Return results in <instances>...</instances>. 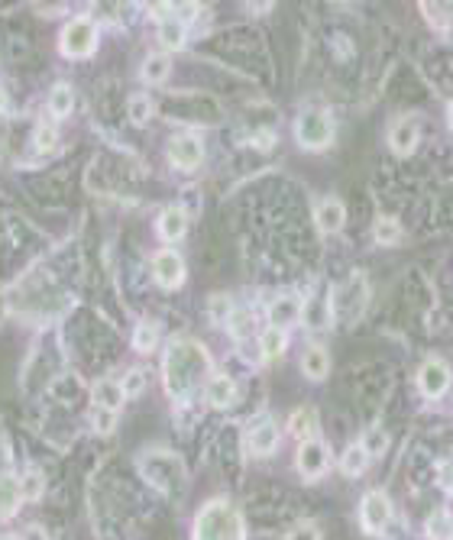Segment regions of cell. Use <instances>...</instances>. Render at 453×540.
I'll return each instance as SVG.
<instances>
[{
    "label": "cell",
    "instance_id": "obj_38",
    "mask_svg": "<svg viewBox=\"0 0 453 540\" xmlns=\"http://www.w3.org/2000/svg\"><path fill=\"white\" fill-rule=\"evenodd\" d=\"M285 540H321V531H318V524H314V521H301V524H295L292 531H288Z\"/></svg>",
    "mask_w": 453,
    "mask_h": 540
},
{
    "label": "cell",
    "instance_id": "obj_8",
    "mask_svg": "<svg viewBox=\"0 0 453 540\" xmlns=\"http://www.w3.org/2000/svg\"><path fill=\"white\" fill-rule=\"evenodd\" d=\"M450 385H453V372L444 359H437V356L424 359L418 369V392L431 401H441L450 392Z\"/></svg>",
    "mask_w": 453,
    "mask_h": 540
},
{
    "label": "cell",
    "instance_id": "obj_34",
    "mask_svg": "<svg viewBox=\"0 0 453 540\" xmlns=\"http://www.w3.org/2000/svg\"><path fill=\"white\" fill-rule=\"evenodd\" d=\"M56 143H59V133H56V127L52 123H39L36 127V152H49V149H56Z\"/></svg>",
    "mask_w": 453,
    "mask_h": 540
},
{
    "label": "cell",
    "instance_id": "obj_27",
    "mask_svg": "<svg viewBox=\"0 0 453 540\" xmlns=\"http://www.w3.org/2000/svg\"><path fill=\"white\" fill-rule=\"evenodd\" d=\"M169 68H172L169 55H162V52L149 55V59L143 62V81L146 85H162V81L169 78Z\"/></svg>",
    "mask_w": 453,
    "mask_h": 540
},
{
    "label": "cell",
    "instance_id": "obj_18",
    "mask_svg": "<svg viewBox=\"0 0 453 540\" xmlns=\"http://www.w3.org/2000/svg\"><path fill=\"white\" fill-rule=\"evenodd\" d=\"M301 308H305V304H301L295 295H282V298H276L269 304V324L285 330L288 324L301 321Z\"/></svg>",
    "mask_w": 453,
    "mask_h": 540
},
{
    "label": "cell",
    "instance_id": "obj_20",
    "mask_svg": "<svg viewBox=\"0 0 453 540\" xmlns=\"http://www.w3.org/2000/svg\"><path fill=\"white\" fill-rule=\"evenodd\" d=\"M369 460H373V456L366 453V447L360 440L356 443H350L347 450H343V456H340V469H343V476L347 479H360L366 469H369Z\"/></svg>",
    "mask_w": 453,
    "mask_h": 540
},
{
    "label": "cell",
    "instance_id": "obj_23",
    "mask_svg": "<svg viewBox=\"0 0 453 540\" xmlns=\"http://www.w3.org/2000/svg\"><path fill=\"white\" fill-rule=\"evenodd\" d=\"M288 431H292L298 440H311V437H318V411H314V408H298V411H292V421H288Z\"/></svg>",
    "mask_w": 453,
    "mask_h": 540
},
{
    "label": "cell",
    "instance_id": "obj_5",
    "mask_svg": "<svg viewBox=\"0 0 453 540\" xmlns=\"http://www.w3.org/2000/svg\"><path fill=\"white\" fill-rule=\"evenodd\" d=\"M94 49H98V23L91 17H75L59 36V52L65 59H88Z\"/></svg>",
    "mask_w": 453,
    "mask_h": 540
},
{
    "label": "cell",
    "instance_id": "obj_31",
    "mask_svg": "<svg viewBox=\"0 0 453 540\" xmlns=\"http://www.w3.org/2000/svg\"><path fill=\"white\" fill-rule=\"evenodd\" d=\"M428 537L431 540H450L453 537V518L447 508H437L428 518Z\"/></svg>",
    "mask_w": 453,
    "mask_h": 540
},
{
    "label": "cell",
    "instance_id": "obj_37",
    "mask_svg": "<svg viewBox=\"0 0 453 540\" xmlns=\"http://www.w3.org/2000/svg\"><path fill=\"white\" fill-rule=\"evenodd\" d=\"M208 308H211V317H214V321H230V317H233V301L227 298V295H214L211 301H208Z\"/></svg>",
    "mask_w": 453,
    "mask_h": 540
},
{
    "label": "cell",
    "instance_id": "obj_22",
    "mask_svg": "<svg viewBox=\"0 0 453 540\" xmlns=\"http://www.w3.org/2000/svg\"><path fill=\"white\" fill-rule=\"evenodd\" d=\"M123 385L120 382H114V379H101L98 385H94V408H107V411H120V405H123Z\"/></svg>",
    "mask_w": 453,
    "mask_h": 540
},
{
    "label": "cell",
    "instance_id": "obj_42",
    "mask_svg": "<svg viewBox=\"0 0 453 540\" xmlns=\"http://www.w3.org/2000/svg\"><path fill=\"white\" fill-rule=\"evenodd\" d=\"M0 540H20V537H13V534H7V537H0Z\"/></svg>",
    "mask_w": 453,
    "mask_h": 540
},
{
    "label": "cell",
    "instance_id": "obj_4",
    "mask_svg": "<svg viewBox=\"0 0 453 540\" xmlns=\"http://www.w3.org/2000/svg\"><path fill=\"white\" fill-rule=\"evenodd\" d=\"M334 136H337V127H334L331 110L308 107V110H301V114L295 117V140H298L301 149L321 152V149H327L334 143Z\"/></svg>",
    "mask_w": 453,
    "mask_h": 540
},
{
    "label": "cell",
    "instance_id": "obj_9",
    "mask_svg": "<svg viewBox=\"0 0 453 540\" xmlns=\"http://www.w3.org/2000/svg\"><path fill=\"white\" fill-rule=\"evenodd\" d=\"M295 466L305 479H321L327 469H331V450H327V443L321 437L301 440L295 453Z\"/></svg>",
    "mask_w": 453,
    "mask_h": 540
},
{
    "label": "cell",
    "instance_id": "obj_3",
    "mask_svg": "<svg viewBox=\"0 0 453 540\" xmlns=\"http://www.w3.org/2000/svg\"><path fill=\"white\" fill-rule=\"evenodd\" d=\"M140 473L146 476L149 486H156L162 495H169V498H178L185 492V482H188L185 463L169 450H146L140 456Z\"/></svg>",
    "mask_w": 453,
    "mask_h": 540
},
{
    "label": "cell",
    "instance_id": "obj_36",
    "mask_svg": "<svg viewBox=\"0 0 453 540\" xmlns=\"http://www.w3.org/2000/svg\"><path fill=\"white\" fill-rule=\"evenodd\" d=\"M114 424H117V414H114V411H107V408H94V411H91V427H94L98 434H111Z\"/></svg>",
    "mask_w": 453,
    "mask_h": 540
},
{
    "label": "cell",
    "instance_id": "obj_12",
    "mask_svg": "<svg viewBox=\"0 0 453 540\" xmlns=\"http://www.w3.org/2000/svg\"><path fill=\"white\" fill-rule=\"evenodd\" d=\"M279 424L272 418H259L250 431H246V450H250L253 456H269L276 453L279 447Z\"/></svg>",
    "mask_w": 453,
    "mask_h": 540
},
{
    "label": "cell",
    "instance_id": "obj_14",
    "mask_svg": "<svg viewBox=\"0 0 453 540\" xmlns=\"http://www.w3.org/2000/svg\"><path fill=\"white\" fill-rule=\"evenodd\" d=\"M331 317H334L331 295H314V298L305 301V308H301V324H305L308 330L331 327Z\"/></svg>",
    "mask_w": 453,
    "mask_h": 540
},
{
    "label": "cell",
    "instance_id": "obj_41",
    "mask_svg": "<svg viewBox=\"0 0 453 540\" xmlns=\"http://www.w3.org/2000/svg\"><path fill=\"white\" fill-rule=\"evenodd\" d=\"M447 123H450V130H453V98H450V104H447Z\"/></svg>",
    "mask_w": 453,
    "mask_h": 540
},
{
    "label": "cell",
    "instance_id": "obj_29",
    "mask_svg": "<svg viewBox=\"0 0 453 540\" xmlns=\"http://www.w3.org/2000/svg\"><path fill=\"white\" fill-rule=\"evenodd\" d=\"M373 237H376V243H382V246H392V243L402 240V224H398L395 217L382 214V217H376V224H373Z\"/></svg>",
    "mask_w": 453,
    "mask_h": 540
},
{
    "label": "cell",
    "instance_id": "obj_35",
    "mask_svg": "<svg viewBox=\"0 0 453 540\" xmlns=\"http://www.w3.org/2000/svg\"><path fill=\"white\" fill-rule=\"evenodd\" d=\"M123 395H127V398H136V395H140L143 389H146V372L143 369H130L127 372V376H123Z\"/></svg>",
    "mask_w": 453,
    "mask_h": 540
},
{
    "label": "cell",
    "instance_id": "obj_6",
    "mask_svg": "<svg viewBox=\"0 0 453 540\" xmlns=\"http://www.w3.org/2000/svg\"><path fill=\"white\" fill-rule=\"evenodd\" d=\"M366 298H369V292H366V279H363L360 272L350 275V279L343 282V285L337 288V292H331L334 317H340L343 324L356 321V317H360L363 308H366Z\"/></svg>",
    "mask_w": 453,
    "mask_h": 540
},
{
    "label": "cell",
    "instance_id": "obj_40",
    "mask_svg": "<svg viewBox=\"0 0 453 540\" xmlns=\"http://www.w3.org/2000/svg\"><path fill=\"white\" fill-rule=\"evenodd\" d=\"M20 540H49V537H46V531H43V528H39V524H30V528L23 531V537H20Z\"/></svg>",
    "mask_w": 453,
    "mask_h": 540
},
{
    "label": "cell",
    "instance_id": "obj_21",
    "mask_svg": "<svg viewBox=\"0 0 453 540\" xmlns=\"http://www.w3.org/2000/svg\"><path fill=\"white\" fill-rule=\"evenodd\" d=\"M23 502L20 479L10 473H0V518H13Z\"/></svg>",
    "mask_w": 453,
    "mask_h": 540
},
{
    "label": "cell",
    "instance_id": "obj_10",
    "mask_svg": "<svg viewBox=\"0 0 453 540\" xmlns=\"http://www.w3.org/2000/svg\"><path fill=\"white\" fill-rule=\"evenodd\" d=\"M169 162L182 172H195L204 162V140L198 133H175L169 140Z\"/></svg>",
    "mask_w": 453,
    "mask_h": 540
},
{
    "label": "cell",
    "instance_id": "obj_17",
    "mask_svg": "<svg viewBox=\"0 0 453 540\" xmlns=\"http://www.w3.org/2000/svg\"><path fill=\"white\" fill-rule=\"evenodd\" d=\"M204 395H208V405L211 408H230L233 401H237V382H233L230 376H224V372H217V376H211V382L204 385Z\"/></svg>",
    "mask_w": 453,
    "mask_h": 540
},
{
    "label": "cell",
    "instance_id": "obj_28",
    "mask_svg": "<svg viewBox=\"0 0 453 540\" xmlns=\"http://www.w3.org/2000/svg\"><path fill=\"white\" fill-rule=\"evenodd\" d=\"M20 492H23V502H39L46 492V476L39 473L36 466H30L26 473L20 476Z\"/></svg>",
    "mask_w": 453,
    "mask_h": 540
},
{
    "label": "cell",
    "instance_id": "obj_16",
    "mask_svg": "<svg viewBox=\"0 0 453 540\" xmlns=\"http://www.w3.org/2000/svg\"><path fill=\"white\" fill-rule=\"evenodd\" d=\"M301 372H305L311 382H324L327 372H331V353H327V346L311 343L308 350L301 353Z\"/></svg>",
    "mask_w": 453,
    "mask_h": 540
},
{
    "label": "cell",
    "instance_id": "obj_32",
    "mask_svg": "<svg viewBox=\"0 0 453 540\" xmlns=\"http://www.w3.org/2000/svg\"><path fill=\"white\" fill-rule=\"evenodd\" d=\"M363 447H366V453L373 456V453H386V447H389V434H386V427H369V431L363 434Z\"/></svg>",
    "mask_w": 453,
    "mask_h": 540
},
{
    "label": "cell",
    "instance_id": "obj_15",
    "mask_svg": "<svg viewBox=\"0 0 453 540\" xmlns=\"http://www.w3.org/2000/svg\"><path fill=\"white\" fill-rule=\"evenodd\" d=\"M314 220H318L321 233H340L343 224H347V207L337 198H324L318 207H314Z\"/></svg>",
    "mask_w": 453,
    "mask_h": 540
},
{
    "label": "cell",
    "instance_id": "obj_2",
    "mask_svg": "<svg viewBox=\"0 0 453 540\" xmlns=\"http://www.w3.org/2000/svg\"><path fill=\"white\" fill-rule=\"evenodd\" d=\"M191 540H246V521L240 508L230 505L227 498H211L195 515Z\"/></svg>",
    "mask_w": 453,
    "mask_h": 540
},
{
    "label": "cell",
    "instance_id": "obj_24",
    "mask_svg": "<svg viewBox=\"0 0 453 540\" xmlns=\"http://www.w3.org/2000/svg\"><path fill=\"white\" fill-rule=\"evenodd\" d=\"M288 346V330L282 327H266L263 334H259V353H263V359H279L285 353Z\"/></svg>",
    "mask_w": 453,
    "mask_h": 540
},
{
    "label": "cell",
    "instance_id": "obj_13",
    "mask_svg": "<svg viewBox=\"0 0 453 540\" xmlns=\"http://www.w3.org/2000/svg\"><path fill=\"white\" fill-rule=\"evenodd\" d=\"M418 140H421V127L415 117H402L392 123L389 130V146L395 156H411V152L418 149Z\"/></svg>",
    "mask_w": 453,
    "mask_h": 540
},
{
    "label": "cell",
    "instance_id": "obj_30",
    "mask_svg": "<svg viewBox=\"0 0 453 540\" xmlns=\"http://www.w3.org/2000/svg\"><path fill=\"white\" fill-rule=\"evenodd\" d=\"M156 343H159V327L156 324H136L133 330V350H140V353H153L156 350Z\"/></svg>",
    "mask_w": 453,
    "mask_h": 540
},
{
    "label": "cell",
    "instance_id": "obj_43",
    "mask_svg": "<svg viewBox=\"0 0 453 540\" xmlns=\"http://www.w3.org/2000/svg\"><path fill=\"white\" fill-rule=\"evenodd\" d=\"M450 540H453V537H450Z\"/></svg>",
    "mask_w": 453,
    "mask_h": 540
},
{
    "label": "cell",
    "instance_id": "obj_25",
    "mask_svg": "<svg viewBox=\"0 0 453 540\" xmlns=\"http://www.w3.org/2000/svg\"><path fill=\"white\" fill-rule=\"evenodd\" d=\"M185 39H188V26L178 20V17H169V20L159 23V43L166 46V49H172V52L182 49Z\"/></svg>",
    "mask_w": 453,
    "mask_h": 540
},
{
    "label": "cell",
    "instance_id": "obj_7",
    "mask_svg": "<svg viewBox=\"0 0 453 540\" xmlns=\"http://www.w3.org/2000/svg\"><path fill=\"white\" fill-rule=\"evenodd\" d=\"M395 518V508H392V498L382 492V489H369L360 502V524L366 534H386V528Z\"/></svg>",
    "mask_w": 453,
    "mask_h": 540
},
{
    "label": "cell",
    "instance_id": "obj_11",
    "mask_svg": "<svg viewBox=\"0 0 453 540\" xmlns=\"http://www.w3.org/2000/svg\"><path fill=\"white\" fill-rule=\"evenodd\" d=\"M153 275L162 288H178L185 282V259L175 249H159L153 256Z\"/></svg>",
    "mask_w": 453,
    "mask_h": 540
},
{
    "label": "cell",
    "instance_id": "obj_19",
    "mask_svg": "<svg viewBox=\"0 0 453 540\" xmlns=\"http://www.w3.org/2000/svg\"><path fill=\"white\" fill-rule=\"evenodd\" d=\"M156 230H159V237H162V240H169V243L182 240L185 233H188V214L182 211V207H169V211H162V214H159Z\"/></svg>",
    "mask_w": 453,
    "mask_h": 540
},
{
    "label": "cell",
    "instance_id": "obj_26",
    "mask_svg": "<svg viewBox=\"0 0 453 540\" xmlns=\"http://www.w3.org/2000/svg\"><path fill=\"white\" fill-rule=\"evenodd\" d=\"M72 107H75V91H72V85L59 81V85L49 91V110H52V117H68V114H72Z\"/></svg>",
    "mask_w": 453,
    "mask_h": 540
},
{
    "label": "cell",
    "instance_id": "obj_33",
    "mask_svg": "<svg viewBox=\"0 0 453 540\" xmlns=\"http://www.w3.org/2000/svg\"><path fill=\"white\" fill-rule=\"evenodd\" d=\"M153 117V101L146 98V94H133L130 98V120L133 123H149Z\"/></svg>",
    "mask_w": 453,
    "mask_h": 540
},
{
    "label": "cell",
    "instance_id": "obj_1",
    "mask_svg": "<svg viewBox=\"0 0 453 540\" xmlns=\"http://www.w3.org/2000/svg\"><path fill=\"white\" fill-rule=\"evenodd\" d=\"M211 382V356L204 343L175 337L162 353V385L172 401H188L201 385Z\"/></svg>",
    "mask_w": 453,
    "mask_h": 540
},
{
    "label": "cell",
    "instance_id": "obj_39",
    "mask_svg": "<svg viewBox=\"0 0 453 540\" xmlns=\"http://www.w3.org/2000/svg\"><path fill=\"white\" fill-rule=\"evenodd\" d=\"M230 330H233V337H246V334H250V330H253V317L250 314H243V311H233V317H230Z\"/></svg>",
    "mask_w": 453,
    "mask_h": 540
}]
</instances>
